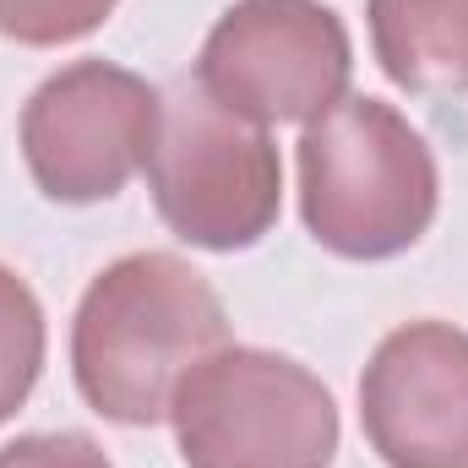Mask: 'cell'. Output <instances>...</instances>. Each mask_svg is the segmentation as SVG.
I'll list each match as a JSON object with an SVG mask.
<instances>
[{"mask_svg":"<svg viewBox=\"0 0 468 468\" xmlns=\"http://www.w3.org/2000/svg\"><path fill=\"white\" fill-rule=\"evenodd\" d=\"M147 191L169 229L197 250H250L283 207V158L267 125L213 104L197 82L164 93L147 153Z\"/></svg>","mask_w":468,"mask_h":468,"instance_id":"277c9868","label":"cell"},{"mask_svg":"<svg viewBox=\"0 0 468 468\" xmlns=\"http://www.w3.org/2000/svg\"><path fill=\"white\" fill-rule=\"evenodd\" d=\"M359 431L387 468H468V333L392 327L359 376Z\"/></svg>","mask_w":468,"mask_h":468,"instance_id":"52a82bcc","label":"cell"},{"mask_svg":"<svg viewBox=\"0 0 468 468\" xmlns=\"http://www.w3.org/2000/svg\"><path fill=\"white\" fill-rule=\"evenodd\" d=\"M376 66L409 93H468V0H365Z\"/></svg>","mask_w":468,"mask_h":468,"instance_id":"ba28073f","label":"cell"},{"mask_svg":"<svg viewBox=\"0 0 468 468\" xmlns=\"http://www.w3.org/2000/svg\"><path fill=\"white\" fill-rule=\"evenodd\" d=\"M44 349H49L44 305L27 289V278L0 261V425L33 398L44 376Z\"/></svg>","mask_w":468,"mask_h":468,"instance_id":"9c48e42d","label":"cell"},{"mask_svg":"<svg viewBox=\"0 0 468 468\" xmlns=\"http://www.w3.org/2000/svg\"><path fill=\"white\" fill-rule=\"evenodd\" d=\"M164 93L115 60H71L22 104V158L60 207H93L147 169Z\"/></svg>","mask_w":468,"mask_h":468,"instance_id":"8992f818","label":"cell"},{"mask_svg":"<svg viewBox=\"0 0 468 468\" xmlns=\"http://www.w3.org/2000/svg\"><path fill=\"white\" fill-rule=\"evenodd\" d=\"M229 344L218 289L175 250L110 261L71 316V376L99 420L158 425L180 381Z\"/></svg>","mask_w":468,"mask_h":468,"instance_id":"6da1fadb","label":"cell"},{"mask_svg":"<svg viewBox=\"0 0 468 468\" xmlns=\"http://www.w3.org/2000/svg\"><path fill=\"white\" fill-rule=\"evenodd\" d=\"M349 27L327 0H234L197 55V88L256 125H311L349 99Z\"/></svg>","mask_w":468,"mask_h":468,"instance_id":"5b68a950","label":"cell"},{"mask_svg":"<svg viewBox=\"0 0 468 468\" xmlns=\"http://www.w3.org/2000/svg\"><path fill=\"white\" fill-rule=\"evenodd\" d=\"M0 468H115L110 452L82 431H38L0 447Z\"/></svg>","mask_w":468,"mask_h":468,"instance_id":"8fae6325","label":"cell"},{"mask_svg":"<svg viewBox=\"0 0 468 468\" xmlns=\"http://www.w3.org/2000/svg\"><path fill=\"white\" fill-rule=\"evenodd\" d=\"M186 468H333L344 420L316 370L250 344L207 354L169 403Z\"/></svg>","mask_w":468,"mask_h":468,"instance_id":"3957f363","label":"cell"},{"mask_svg":"<svg viewBox=\"0 0 468 468\" xmlns=\"http://www.w3.org/2000/svg\"><path fill=\"white\" fill-rule=\"evenodd\" d=\"M441 207V169L420 125L387 99L349 93L300 131V218L344 261L414 250Z\"/></svg>","mask_w":468,"mask_h":468,"instance_id":"7a4b0ae2","label":"cell"},{"mask_svg":"<svg viewBox=\"0 0 468 468\" xmlns=\"http://www.w3.org/2000/svg\"><path fill=\"white\" fill-rule=\"evenodd\" d=\"M120 0H0V38L22 49H60L99 33Z\"/></svg>","mask_w":468,"mask_h":468,"instance_id":"30bf717a","label":"cell"}]
</instances>
